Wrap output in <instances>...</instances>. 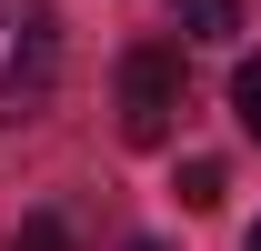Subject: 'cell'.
I'll use <instances>...</instances> for the list:
<instances>
[{"label": "cell", "instance_id": "cell-1", "mask_svg": "<svg viewBox=\"0 0 261 251\" xmlns=\"http://www.w3.org/2000/svg\"><path fill=\"white\" fill-rule=\"evenodd\" d=\"M50 91H61V10L0 0V121H31Z\"/></svg>", "mask_w": 261, "mask_h": 251}, {"label": "cell", "instance_id": "cell-2", "mask_svg": "<svg viewBox=\"0 0 261 251\" xmlns=\"http://www.w3.org/2000/svg\"><path fill=\"white\" fill-rule=\"evenodd\" d=\"M171 131H181V51L141 40V51H121V141L130 151H161Z\"/></svg>", "mask_w": 261, "mask_h": 251}, {"label": "cell", "instance_id": "cell-3", "mask_svg": "<svg viewBox=\"0 0 261 251\" xmlns=\"http://www.w3.org/2000/svg\"><path fill=\"white\" fill-rule=\"evenodd\" d=\"M171 10H181L191 40H231V31H241V0H171Z\"/></svg>", "mask_w": 261, "mask_h": 251}, {"label": "cell", "instance_id": "cell-4", "mask_svg": "<svg viewBox=\"0 0 261 251\" xmlns=\"http://www.w3.org/2000/svg\"><path fill=\"white\" fill-rule=\"evenodd\" d=\"M171 191H181V201H191V211H221V161H181V181H171Z\"/></svg>", "mask_w": 261, "mask_h": 251}, {"label": "cell", "instance_id": "cell-5", "mask_svg": "<svg viewBox=\"0 0 261 251\" xmlns=\"http://www.w3.org/2000/svg\"><path fill=\"white\" fill-rule=\"evenodd\" d=\"M10 251H70V221L61 211H31L20 231H10Z\"/></svg>", "mask_w": 261, "mask_h": 251}, {"label": "cell", "instance_id": "cell-6", "mask_svg": "<svg viewBox=\"0 0 261 251\" xmlns=\"http://www.w3.org/2000/svg\"><path fill=\"white\" fill-rule=\"evenodd\" d=\"M231 111H241V131L261 141V61H241V70H231Z\"/></svg>", "mask_w": 261, "mask_h": 251}, {"label": "cell", "instance_id": "cell-7", "mask_svg": "<svg viewBox=\"0 0 261 251\" xmlns=\"http://www.w3.org/2000/svg\"><path fill=\"white\" fill-rule=\"evenodd\" d=\"M241 251H261V221H251V241H241Z\"/></svg>", "mask_w": 261, "mask_h": 251}]
</instances>
